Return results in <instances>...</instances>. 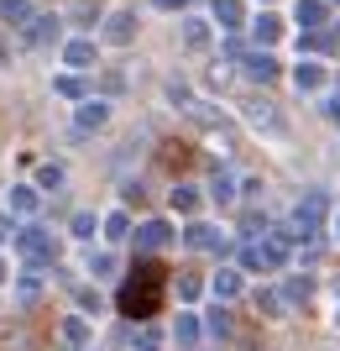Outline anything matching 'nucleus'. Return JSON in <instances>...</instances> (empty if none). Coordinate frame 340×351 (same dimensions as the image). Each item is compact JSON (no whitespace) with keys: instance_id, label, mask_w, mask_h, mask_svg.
<instances>
[{"instance_id":"nucleus-1","label":"nucleus","mask_w":340,"mask_h":351,"mask_svg":"<svg viewBox=\"0 0 340 351\" xmlns=\"http://www.w3.org/2000/svg\"><path fill=\"white\" fill-rule=\"evenodd\" d=\"M157 283H163V273H157V267H142V273L126 283V293H120V309H126V315H152V309H157V293H163Z\"/></svg>"},{"instance_id":"nucleus-2","label":"nucleus","mask_w":340,"mask_h":351,"mask_svg":"<svg viewBox=\"0 0 340 351\" xmlns=\"http://www.w3.org/2000/svg\"><path fill=\"white\" fill-rule=\"evenodd\" d=\"M0 16H5V21H27V0H5Z\"/></svg>"},{"instance_id":"nucleus-3","label":"nucleus","mask_w":340,"mask_h":351,"mask_svg":"<svg viewBox=\"0 0 340 351\" xmlns=\"http://www.w3.org/2000/svg\"><path fill=\"white\" fill-rule=\"evenodd\" d=\"M319 16H325V11H319V0H304V5H298V21H319Z\"/></svg>"},{"instance_id":"nucleus-4","label":"nucleus","mask_w":340,"mask_h":351,"mask_svg":"<svg viewBox=\"0 0 340 351\" xmlns=\"http://www.w3.org/2000/svg\"><path fill=\"white\" fill-rule=\"evenodd\" d=\"M319 79H325V73L314 69V63H309V69H298V84H309V89H314V84H319Z\"/></svg>"}]
</instances>
